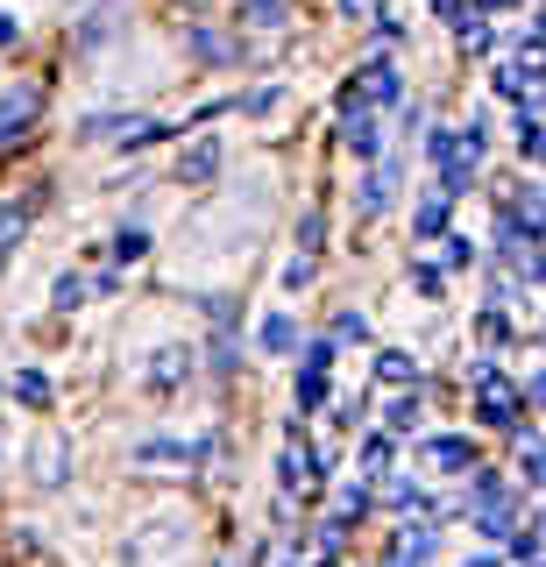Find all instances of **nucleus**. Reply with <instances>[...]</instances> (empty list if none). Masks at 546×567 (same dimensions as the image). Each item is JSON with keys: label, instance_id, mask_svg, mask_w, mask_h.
Here are the masks:
<instances>
[{"label": "nucleus", "instance_id": "ddd939ff", "mask_svg": "<svg viewBox=\"0 0 546 567\" xmlns=\"http://www.w3.org/2000/svg\"><path fill=\"white\" fill-rule=\"evenodd\" d=\"M241 22H249V29H285L291 0H241Z\"/></svg>", "mask_w": 546, "mask_h": 567}, {"label": "nucleus", "instance_id": "bb28decb", "mask_svg": "<svg viewBox=\"0 0 546 567\" xmlns=\"http://www.w3.org/2000/svg\"><path fill=\"white\" fill-rule=\"evenodd\" d=\"M333 341H369V319L362 312H341V319H333Z\"/></svg>", "mask_w": 546, "mask_h": 567}, {"label": "nucleus", "instance_id": "9b49d317", "mask_svg": "<svg viewBox=\"0 0 546 567\" xmlns=\"http://www.w3.org/2000/svg\"><path fill=\"white\" fill-rule=\"evenodd\" d=\"M419 454H426L433 468H475V440H462V433H433Z\"/></svg>", "mask_w": 546, "mask_h": 567}, {"label": "nucleus", "instance_id": "c756f323", "mask_svg": "<svg viewBox=\"0 0 546 567\" xmlns=\"http://www.w3.org/2000/svg\"><path fill=\"white\" fill-rule=\"evenodd\" d=\"M341 14L348 22H377V0H341Z\"/></svg>", "mask_w": 546, "mask_h": 567}, {"label": "nucleus", "instance_id": "4be33fe9", "mask_svg": "<svg viewBox=\"0 0 546 567\" xmlns=\"http://www.w3.org/2000/svg\"><path fill=\"white\" fill-rule=\"evenodd\" d=\"M383 504H391V511H426V489L398 475V483H383Z\"/></svg>", "mask_w": 546, "mask_h": 567}, {"label": "nucleus", "instance_id": "9d476101", "mask_svg": "<svg viewBox=\"0 0 546 567\" xmlns=\"http://www.w3.org/2000/svg\"><path fill=\"white\" fill-rule=\"evenodd\" d=\"M391 192H398V156H377V171H369L362 177V213H383V206H391Z\"/></svg>", "mask_w": 546, "mask_h": 567}, {"label": "nucleus", "instance_id": "dca6fc26", "mask_svg": "<svg viewBox=\"0 0 546 567\" xmlns=\"http://www.w3.org/2000/svg\"><path fill=\"white\" fill-rule=\"evenodd\" d=\"M291 404H298V419L320 412V404H327V369H306V377H298V390H291Z\"/></svg>", "mask_w": 546, "mask_h": 567}, {"label": "nucleus", "instance_id": "c85d7f7f", "mask_svg": "<svg viewBox=\"0 0 546 567\" xmlns=\"http://www.w3.org/2000/svg\"><path fill=\"white\" fill-rule=\"evenodd\" d=\"M412 277H419V291H426V298H440V270H433V262H412Z\"/></svg>", "mask_w": 546, "mask_h": 567}, {"label": "nucleus", "instance_id": "7c9ffc66", "mask_svg": "<svg viewBox=\"0 0 546 567\" xmlns=\"http://www.w3.org/2000/svg\"><path fill=\"white\" fill-rule=\"evenodd\" d=\"M333 362V341H306V369H327Z\"/></svg>", "mask_w": 546, "mask_h": 567}, {"label": "nucleus", "instance_id": "cd10ccee", "mask_svg": "<svg viewBox=\"0 0 546 567\" xmlns=\"http://www.w3.org/2000/svg\"><path fill=\"white\" fill-rule=\"evenodd\" d=\"M412 425H419V398H398L391 404V433H412Z\"/></svg>", "mask_w": 546, "mask_h": 567}, {"label": "nucleus", "instance_id": "f257e3e1", "mask_svg": "<svg viewBox=\"0 0 546 567\" xmlns=\"http://www.w3.org/2000/svg\"><path fill=\"white\" fill-rule=\"evenodd\" d=\"M206 454H214V440L156 433V440H143V447H128V475H143V483H185V475L206 468Z\"/></svg>", "mask_w": 546, "mask_h": 567}, {"label": "nucleus", "instance_id": "6e6552de", "mask_svg": "<svg viewBox=\"0 0 546 567\" xmlns=\"http://www.w3.org/2000/svg\"><path fill=\"white\" fill-rule=\"evenodd\" d=\"M37 85H14V93H0V142H14V135H22L29 128V121H37Z\"/></svg>", "mask_w": 546, "mask_h": 567}, {"label": "nucleus", "instance_id": "b1692460", "mask_svg": "<svg viewBox=\"0 0 546 567\" xmlns=\"http://www.w3.org/2000/svg\"><path fill=\"white\" fill-rule=\"evenodd\" d=\"M85 291H93V284H85V277H58V291H50V306H58V312H72Z\"/></svg>", "mask_w": 546, "mask_h": 567}, {"label": "nucleus", "instance_id": "f03ea898", "mask_svg": "<svg viewBox=\"0 0 546 567\" xmlns=\"http://www.w3.org/2000/svg\"><path fill=\"white\" fill-rule=\"evenodd\" d=\"M185 554V525L178 518H156L143 532H128V567H178Z\"/></svg>", "mask_w": 546, "mask_h": 567}, {"label": "nucleus", "instance_id": "4468645a", "mask_svg": "<svg viewBox=\"0 0 546 567\" xmlns=\"http://www.w3.org/2000/svg\"><path fill=\"white\" fill-rule=\"evenodd\" d=\"M192 58H199V64H235L241 50L227 43V35H214V29H192Z\"/></svg>", "mask_w": 546, "mask_h": 567}, {"label": "nucleus", "instance_id": "aec40b11", "mask_svg": "<svg viewBox=\"0 0 546 567\" xmlns=\"http://www.w3.org/2000/svg\"><path fill=\"white\" fill-rule=\"evenodd\" d=\"M404 377H412V354H404V348H383V354H377V383L404 390Z\"/></svg>", "mask_w": 546, "mask_h": 567}, {"label": "nucleus", "instance_id": "2eb2a0df", "mask_svg": "<svg viewBox=\"0 0 546 567\" xmlns=\"http://www.w3.org/2000/svg\"><path fill=\"white\" fill-rule=\"evenodd\" d=\"M262 348H270V354H291L298 348V319L291 312H270V319H262Z\"/></svg>", "mask_w": 546, "mask_h": 567}, {"label": "nucleus", "instance_id": "f8f14e48", "mask_svg": "<svg viewBox=\"0 0 546 567\" xmlns=\"http://www.w3.org/2000/svg\"><path fill=\"white\" fill-rule=\"evenodd\" d=\"M121 14H128V0H107V8H93V14L79 22V50H100V43L121 29Z\"/></svg>", "mask_w": 546, "mask_h": 567}, {"label": "nucleus", "instance_id": "7ed1b4c3", "mask_svg": "<svg viewBox=\"0 0 546 567\" xmlns=\"http://www.w3.org/2000/svg\"><path fill=\"white\" fill-rule=\"evenodd\" d=\"M143 377H150L156 398H171V390H185L192 377H199V354H192L185 341H171V348H156V354H150V369H143Z\"/></svg>", "mask_w": 546, "mask_h": 567}, {"label": "nucleus", "instance_id": "a211bd4d", "mask_svg": "<svg viewBox=\"0 0 546 567\" xmlns=\"http://www.w3.org/2000/svg\"><path fill=\"white\" fill-rule=\"evenodd\" d=\"M22 235H29V213L22 206H0V262L22 248Z\"/></svg>", "mask_w": 546, "mask_h": 567}, {"label": "nucleus", "instance_id": "6ab92c4d", "mask_svg": "<svg viewBox=\"0 0 546 567\" xmlns=\"http://www.w3.org/2000/svg\"><path fill=\"white\" fill-rule=\"evenodd\" d=\"M312 256H320V248H291V262H285V291H306V284L320 277V262H312Z\"/></svg>", "mask_w": 546, "mask_h": 567}, {"label": "nucleus", "instance_id": "f3484780", "mask_svg": "<svg viewBox=\"0 0 546 567\" xmlns=\"http://www.w3.org/2000/svg\"><path fill=\"white\" fill-rule=\"evenodd\" d=\"M8 390L29 404V412H43V404H50V377H43V369H22V377H14Z\"/></svg>", "mask_w": 546, "mask_h": 567}, {"label": "nucleus", "instance_id": "423d86ee", "mask_svg": "<svg viewBox=\"0 0 546 567\" xmlns=\"http://www.w3.org/2000/svg\"><path fill=\"white\" fill-rule=\"evenodd\" d=\"M475 398H483V419H497V425H511L518 419V390H511V377L504 369H475Z\"/></svg>", "mask_w": 546, "mask_h": 567}, {"label": "nucleus", "instance_id": "1a4fd4ad", "mask_svg": "<svg viewBox=\"0 0 546 567\" xmlns=\"http://www.w3.org/2000/svg\"><path fill=\"white\" fill-rule=\"evenodd\" d=\"M220 142L214 135H199V142H185V156H178V177H185V185H206V177H214L220 171Z\"/></svg>", "mask_w": 546, "mask_h": 567}, {"label": "nucleus", "instance_id": "20e7f679", "mask_svg": "<svg viewBox=\"0 0 546 567\" xmlns=\"http://www.w3.org/2000/svg\"><path fill=\"white\" fill-rule=\"evenodd\" d=\"M320 468H327V454H312V447H285L277 454V483H285V496H320Z\"/></svg>", "mask_w": 546, "mask_h": 567}, {"label": "nucleus", "instance_id": "412c9836", "mask_svg": "<svg viewBox=\"0 0 546 567\" xmlns=\"http://www.w3.org/2000/svg\"><path fill=\"white\" fill-rule=\"evenodd\" d=\"M440 227H447V192H433V199L412 213V235H440Z\"/></svg>", "mask_w": 546, "mask_h": 567}, {"label": "nucleus", "instance_id": "a878e982", "mask_svg": "<svg viewBox=\"0 0 546 567\" xmlns=\"http://www.w3.org/2000/svg\"><path fill=\"white\" fill-rule=\"evenodd\" d=\"M143 248H150V235H143V227H121V235H114V256H121V262H135Z\"/></svg>", "mask_w": 546, "mask_h": 567}, {"label": "nucleus", "instance_id": "2f4dec72", "mask_svg": "<svg viewBox=\"0 0 546 567\" xmlns=\"http://www.w3.org/2000/svg\"><path fill=\"white\" fill-rule=\"evenodd\" d=\"M8 43H22V22H14V14H0V50Z\"/></svg>", "mask_w": 546, "mask_h": 567}, {"label": "nucleus", "instance_id": "0eeeda50", "mask_svg": "<svg viewBox=\"0 0 546 567\" xmlns=\"http://www.w3.org/2000/svg\"><path fill=\"white\" fill-rule=\"evenodd\" d=\"M29 475H37V489H58L64 475H72V440H37V454H29Z\"/></svg>", "mask_w": 546, "mask_h": 567}, {"label": "nucleus", "instance_id": "39448f33", "mask_svg": "<svg viewBox=\"0 0 546 567\" xmlns=\"http://www.w3.org/2000/svg\"><path fill=\"white\" fill-rule=\"evenodd\" d=\"M85 135H93V142H128V150H143V142L171 135V128H164V121H143V114H93V121H85Z\"/></svg>", "mask_w": 546, "mask_h": 567}, {"label": "nucleus", "instance_id": "393cba45", "mask_svg": "<svg viewBox=\"0 0 546 567\" xmlns=\"http://www.w3.org/2000/svg\"><path fill=\"white\" fill-rule=\"evenodd\" d=\"M518 150L533 156V164H546V128H539V121H518Z\"/></svg>", "mask_w": 546, "mask_h": 567}, {"label": "nucleus", "instance_id": "5701e85b", "mask_svg": "<svg viewBox=\"0 0 546 567\" xmlns=\"http://www.w3.org/2000/svg\"><path fill=\"white\" fill-rule=\"evenodd\" d=\"M426 554H433V532H426V525H419V532H404V539H398V560H412V567H419Z\"/></svg>", "mask_w": 546, "mask_h": 567}, {"label": "nucleus", "instance_id": "473e14b6", "mask_svg": "<svg viewBox=\"0 0 546 567\" xmlns=\"http://www.w3.org/2000/svg\"><path fill=\"white\" fill-rule=\"evenodd\" d=\"M0 461H8V425H0Z\"/></svg>", "mask_w": 546, "mask_h": 567}]
</instances>
